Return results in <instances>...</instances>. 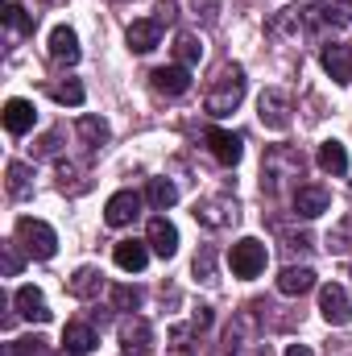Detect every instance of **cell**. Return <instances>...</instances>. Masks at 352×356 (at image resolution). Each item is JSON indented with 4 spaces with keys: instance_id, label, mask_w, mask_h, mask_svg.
Here are the masks:
<instances>
[{
    "instance_id": "obj_16",
    "label": "cell",
    "mask_w": 352,
    "mask_h": 356,
    "mask_svg": "<svg viewBox=\"0 0 352 356\" xmlns=\"http://www.w3.org/2000/svg\"><path fill=\"white\" fill-rule=\"evenodd\" d=\"M33 120H38V112H33L29 99H8V104H4V129H8L13 137H25V133L33 129Z\"/></svg>"
},
{
    "instance_id": "obj_24",
    "label": "cell",
    "mask_w": 352,
    "mask_h": 356,
    "mask_svg": "<svg viewBox=\"0 0 352 356\" xmlns=\"http://www.w3.org/2000/svg\"><path fill=\"white\" fill-rule=\"evenodd\" d=\"M145 199H150V207H154V211H170V207L178 203V186L170 182V178H150Z\"/></svg>"
},
{
    "instance_id": "obj_8",
    "label": "cell",
    "mask_w": 352,
    "mask_h": 356,
    "mask_svg": "<svg viewBox=\"0 0 352 356\" xmlns=\"http://www.w3.org/2000/svg\"><path fill=\"white\" fill-rule=\"evenodd\" d=\"M323 211H332V191H328V186L307 182V186L294 191V216H303V220H319Z\"/></svg>"
},
{
    "instance_id": "obj_9",
    "label": "cell",
    "mask_w": 352,
    "mask_h": 356,
    "mask_svg": "<svg viewBox=\"0 0 352 356\" xmlns=\"http://www.w3.org/2000/svg\"><path fill=\"white\" fill-rule=\"evenodd\" d=\"M120 348H125V356H150V348H154V327L141 315H129L120 323Z\"/></svg>"
},
{
    "instance_id": "obj_33",
    "label": "cell",
    "mask_w": 352,
    "mask_h": 356,
    "mask_svg": "<svg viewBox=\"0 0 352 356\" xmlns=\"http://www.w3.org/2000/svg\"><path fill=\"white\" fill-rule=\"evenodd\" d=\"M13 356H50V344H46L42 336H21V340L13 344Z\"/></svg>"
},
{
    "instance_id": "obj_20",
    "label": "cell",
    "mask_w": 352,
    "mask_h": 356,
    "mask_svg": "<svg viewBox=\"0 0 352 356\" xmlns=\"http://www.w3.org/2000/svg\"><path fill=\"white\" fill-rule=\"evenodd\" d=\"M95 344H99V336L91 332L88 323H67L63 327V353L67 356H88Z\"/></svg>"
},
{
    "instance_id": "obj_22",
    "label": "cell",
    "mask_w": 352,
    "mask_h": 356,
    "mask_svg": "<svg viewBox=\"0 0 352 356\" xmlns=\"http://www.w3.org/2000/svg\"><path fill=\"white\" fill-rule=\"evenodd\" d=\"M150 79H154V88L162 91V95H182V91H191V71L178 67V63L175 67H158Z\"/></svg>"
},
{
    "instance_id": "obj_31",
    "label": "cell",
    "mask_w": 352,
    "mask_h": 356,
    "mask_svg": "<svg viewBox=\"0 0 352 356\" xmlns=\"http://www.w3.org/2000/svg\"><path fill=\"white\" fill-rule=\"evenodd\" d=\"M195 277H199V282H216V249H211V245H203V249L195 253Z\"/></svg>"
},
{
    "instance_id": "obj_39",
    "label": "cell",
    "mask_w": 352,
    "mask_h": 356,
    "mask_svg": "<svg viewBox=\"0 0 352 356\" xmlns=\"http://www.w3.org/2000/svg\"><path fill=\"white\" fill-rule=\"evenodd\" d=\"M75 178H79V166H75V162H58V182H63V186L75 182Z\"/></svg>"
},
{
    "instance_id": "obj_18",
    "label": "cell",
    "mask_w": 352,
    "mask_h": 356,
    "mask_svg": "<svg viewBox=\"0 0 352 356\" xmlns=\"http://www.w3.org/2000/svg\"><path fill=\"white\" fill-rule=\"evenodd\" d=\"M13 302H17V311H21L25 319H33V323H46V319H50V307H46V294H42L38 286H21V290L13 294Z\"/></svg>"
},
{
    "instance_id": "obj_42",
    "label": "cell",
    "mask_w": 352,
    "mask_h": 356,
    "mask_svg": "<svg viewBox=\"0 0 352 356\" xmlns=\"http://www.w3.org/2000/svg\"><path fill=\"white\" fill-rule=\"evenodd\" d=\"M340 4H352V0H340Z\"/></svg>"
},
{
    "instance_id": "obj_4",
    "label": "cell",
    "mask_w": 352,
    "mask_h": 356,
    "mask_svg": "<svg viewBox=\"0 0 352 356\" xmlns=\"http://www.w3.org/2000/svg\"><path fill=\"white\" fill-rule=\"evenodd\" d=\"M195 220H199L203 228L220 232V228H232V224L241 220V207H237L232 195H207V199L195 203Z\"/></svg>"
},
{
    "instance_id": "obj_29",
    "label": "cell",
    "mask_w": 352,
    "mask_h": 356,
    "mask_svg": "<svg viewBox=\"0 0 352 356\" xmlns=\"http://www.w3.org/2000/svg\"><path fill=\"white\" fill-rule=\"evenodd\" d=\"M141 298H145L141 286H129V282H125V286H112V307H116V311H129V315H133V311L141 307Z\"/></svg>"
},
{
    "instance_id": "obj_21",
    "label": "cell",
    "mask_w": 352,
    "mask_h": 356,
    "mask_svg": "<svg viewBox=\"0 0 352 356\" xmlns=\"http://www.w3.org/2000/svg\"><path fill=\"white\" fill-rule=\"evenodd\" d=\"M112 257H116V266L125 273H141L145 261H150V241H120Z\"/></svg>"
},
{
    "instance_id": "obj_13",
    "label": "cell",
    "mask_w": 352,
    "mask_h": 356,
    "mask_svg": "<svg viewBox=\"0 0 352 356\" xmlns=\"http://www.w3.org/2000/svg\"><path fill=\"white\" fill-rule=\"evenodd\" d=\"M79 33L71 29V25H54L50 29V58L54 63H63V67H75L79 63Z\"/></svg>"
},
{
    "instance_id": "obj_5",
    "label": "cell",
    "mask_w": 352,
    "mask_h": 356,
    "mask_svg": "<svg viewBox=\"0 0 352 356\" xmlns=\"http://www.w3.org/2000/svg\"><path fill=\"white\" fill-rule=\"evenodd\" d=\"M290 112H294L290 91H282V88H265L262 91V99H257V120H262L265 129L282 133V129L290 124Z\"/></svg>"
},
{
    "instance_id": "obj_30",
    "label": "cell",
    "mask_w": 352,
    "mask_h": 356,
    "mask_svg": "<svg viewBox=\"0 0 352 356\" xmlns=\"http://www.w3.org/2000/svg\"><path fill=\"white\" fill-rule=\"evenodd\" d=\"M328 249H332V253H352V216H344V220L328 232Z\"/></svg>"
},
{
    "instance_id": "obj_2",
    "label": "cell",
    "mask_w": 352,
    "mask_h": 356,
    "mask_svg": "<svg viewBox=\"0 0 352 356\" xmlns=\"http://www.w3.org/2000/svg\"><path fill=\"white\" fill-rule=\"evenodd\" d=\"M303 175V154L294 145H269L262 158V186L265 191H278L286 186L290 178Z\"/></svg>"
},
{
    "instance_id": "obj_41",
    "label": "cell",
    "mask_w": 352,
    "mask_h": 356,
    "mask_svg": "<svg viewBox=\"0 0 352 356\" xmlns=\"http://www.w3.org/2000/svg\"><path fill=\"white\" fill-rule=\"evenodd\" d=\"M286 356H311V348H303V344H290V348H286Z\"/></svg>"
},
{
    "instance_id": "obj_32",
    "label": "cell",
    "mask_w": 352,
    "mask_h": 356,
    "mask_svg": "<svg viewBox=\"0 0 352 356\" xmlns=\"http://www.w3.org/2000/svg\"><path fill=\"white\" fill-rule=\"evenodd\" d=\"M54 99L79 108V104H83V83H79V79H63V83H54Z\"/></svg>"
},
{
    "instance_id": "obj_12",
    "label": "cell",
    "mask_w": 352,
    "mask_h": 356,
    "mask_svg": "<svg viewBox=\"0 0 352 356\" xmlns=\"http://www.w3.org/2000/svg\"><path fill=\"white\" fill-rule=\"evenodd\" d=\"M145 241H150V249L162 257V261H170L178 253V228L166 220V216H154L150 220V228H145Z\"/></svg>"
},
{
    "instance_id": "obj_3",
    "label": "cell",
    "mask_w": 352,
    "mask_h": 356,
    "mask_svg": "<svg viewBox=\"0 0 352 356\" xmlns=\"http://www.w3.org/2000/svg\"><path fill=\"white\" fill-rule=\"evenodd\" d=\"M17 245H25V253L29 257H38V261H50L54 257V249H58V236H54V228L46 224V220H21L17 224Z\"/></svg>"
},
{
    "instance_id": "obj_28",
    "label": "cell",
    "mask_w": 352,
    "mask_h": 356,
    "mask_svg": "<svg viewBox=\"0 0 352 356\" xmlns=\"http://www.w3.org/2000/svg\"><path fill=\"white\" fill-rule=\"evenodd\" d=\"M175 58H178V67H186V71H191V67L203 58V46H199V38H191V33H178Z\"/></svg>"
},
{
    "instance_id": "obj_6",
    "label": "cell",
    "mask_w": 352,
    "mask_h": 356,
    "mask_svg": "<svg viewBox=\"0 0 352 356\" xmlns=\"http://www.w3.org/2000/svg\"><path fill=\"white\" fill-rule=\"evenodd\" d=\"M265 245L257 241V236H241L237 245H232V253H228V266H232V273L237 277H257L265 269Z\"/></svg>"
},
{
    "instance_id": "obj_10",
    "label": "cell",
    "mask_w": 352,
    "mask_h": 356,
    "mask_svg": "<svg viewBox=\"0 0 352 356\" xmlns=\"http://www.w3.org/2000/svg\"><path fill=\"white\" fill-rule=\"evenodd\" d=\"M137 216H141V195H137V191H116V195L108 199V207H104L108 228H125V224H133Z\"/></svg>"
},
{
    "instance_id": "obj_40",
    "label": "cell",
    "mask_w": 352,
    "mask_h": 356,
    "mask_svg": "<svg viewBox=\"0 0 352 356\" xmlns=\"http://www.w3.org/2000/svg\"><path fill=\"white\" fill-rule=\"evenodd\" d=\"M58 141H63V133H46L42 145H38V154H58Z\"/></svg>"
},
{
    "instance_id": "obj_35",
    "label": "cell",
    "mask_w": 352,
    "mask_h": 356,
    "mask_svg": "<svg viewBox=\"0 0 352 356\" xmlns=\"http://www.w3.org/2000/svg\"><path fill=\"white\" fill-rule=\"evenodd\" d=\"M170 340H175V353L178 356H195V348H191V344H195V327H175V332H170Z\"/></svg>"
},
{
    "instance_id": "obj_37",
    "label": "cell",
    "mask_w": 352,
    "mask_h": 356,
    "mask_svg": "<svg viewBox=\"0 0 352 356\" xmlns=\"http://www.w3.org/2000/svg\"><path fill=\"white\" fill-rule=\"evenodd\" d=\"M21 273V253L17 245H4V277H17Z\"/></svg>"
},
{
    "instance_id": "obj_27",
    "label": "cell",
    "mask_w": 352,
    "mask_h": 356,
    "mask_svg": "<svg viewBox=\"0 0 352 356\" xmlns=\"http://www.w3.org/2000/svg\"><path fill=\"white\" fill-rule=\"evenodd\" d=\"M29 191H33V166L8 162V195H13V199H25Z\"/></svg>"
},
{
    "instance_id": "obj_17",
    "label": "cell",
    "mask_w": 352,
    "mask_h": 356,
    "mask_svg": "<svg viewBox=\"0 0 352 356\" xmlns=\"http://www.w3.org/2000/svg\"><path fill=\"white\" fill-rule=\"evenodd\" d=\"M207 145H211V154H216V162H224V166H237L241 162V137L237 133H228V129H211L207 133Z\"/></svg>"
},
{
    "instance_id": "obj_11",
    "label": "cell",
    "mask_w": 352,
    "mask_h": 356,
    "mask_svg": "<svg viewBox=\"0 0 352 356\" xmlns=\"http://www.w3.org/2000/svg\"><path fill=\"white\" fill-rule=\"evenodd\" d=\"M125 42H129L133 54H150V50L162 46V25H158L154 17H141V21H133V25L125 29Z\"/></svg>"
},
{
    "instance_id": "obj_19",
    "label": "cell",
    "mask_w": 352,
    "mask_h": 356,
    "mask_svg": "<svg viewBox=\"0 0 352 356\" xmlns=\"http://www.w3.org/2000/svg\"><path fill=\"white\" fill-rule=\"evenodd\" d=\"M323 71H328L336 83H352V50L349 46H340V42L323 46Z\"/></svg>"
},
{
    "instance_id": "obj_36",
    "label": "cell",
    "mask_w": 352,
    "mask_h": 356,
    "mask_svg": "<svg viewBox=\"0 0 352 356\" xmlns=\"http://www.w3.org/2000/svg\"><path fill=\"white\" fill-rule=\"evenodd\" d=\"M175 17H178V0H158V17L154 21L166 29V25H175Z\"/></svg>"
},
{
    "instance_id": "obj_23",
    "label": "cell",
    "mask_w": 352,
    "mask_h": 356,
    "mask_svg": "<svg viewBox=\"0 0 352 356\" xmlns=\"http://www.w3.org/2000/svg\"><path fill=\"white\" fill-rule=\"evenodd\" d=\"M67 290H71V298H95L104 290V269H95V266L75 269L71 282H67Z\"/></svg>"
},
{
    "instance_id": "obj_34",
    "label": "cell",
    "mask_w": 352,
    "mask_h": 356,
    "mask_svg": "<svg viewBox=\"0 0 352 356\" xmlns=\"http://www.w3.org/2000/svg\"><path fill=\"white\" fill-rule=\"evenodd\" d=\"M191 4V13L203 21V25H216V17H220V0H186Z\"/></svg>"
},
{
    "instance_id": "obj_14",
    "label": "cell",
    "mask_w": 352,
    "mask_h": 356,
    "mask_svg": "<svg viewBox=\"0 0 352 356\" xmlns=\"http://www.w3.org/2000/svg\"><path fill=\"white\" fill-rule=\"evenodd\" d=\"M0 21L8 29V42H21L25 33H33V13H25V4H17V0L0 4Z\"/></svg>"
},
{
    "instance_id": "obj_26",
    "label": "cell",
    "mask_w": 352,
    "mask_h": 356,
    "mask_svg": "<svg viewBox=\"0 0 352 356\" xmlns=\"http://www.w3.org/2000/svg\"><path fill=\"white\" fill-rule=\"evenodd\" d=\"M319 166H323L328 175H349V154H344V145H340V141H323V145H319Z\"/></svg>"
},
{
    "instance_id": "obj_7",
    "label": "cell",
    "mask_w": 352,
    "mask_h": 356,
    "mask_svg": "<svg viewBox=\"0 0 352 356\" xmlns=\"http://www.w3.org/2000/svg\"><path fill=\"white\" fill-rule=\"evenodd\" d=\"M319 315L332 323V327H344L352 319V298L344 286H336V282H328L323 290H319Z\"/></svg>"
},
{
    "instance_id": "obj_1",
    "label": "cell",
    "mask_w": 352,
    "mask_h": 356,
    "mask_svg": "<svg viewBox=\"0 0 352 356\" xmlns=\"http://www.w3.org/2000/svg\"><path fill=\"white\" fill-rule=\"evenodd\" d=\"M241 99H245V71L241 67H224L220 75H216V83L207 88V112L211 116H228V112H237L241 108Z\"/></svg>"
},
{
    "instance_id": "obj_25",
    "label": "cell",
    "mask_w": 352,
    "mask_h": 356,
    "mask_svg": "<svg viewBox=\"0 0 352 356\" xmlns=\"http://www.w3.org/2000/svg\"><path fill=\"white\" fill-rule=\"evenodd\" d=\"M75 129H79V141H83L88 149H99V145H108V133H112L104 116H79V124H75Z\"/></svg>"
},
{
    "instance_id": "obj_38",
    "label": "cell",
    "mask_w": 352,
    "mask_h": 356,
    "mask_svg": "<svg viewBox=\"0 0 352 356\" xmlns=\"http://www.w3.org/2000/svg\"><path fill=\"white\" fill-rule=\"evenodd\" d=\"M191 327H195V332H207V327H211V311H207V307H199V311L191 315Z\"/></svg>"
},
{
    "instance_id": "obj_15",
    "label": "cell",
    "mask_w": 352,
    "mask_h": 356,
    "mask_svg": "<svg viewBox=\"0 0 352 356\" xmlns=\"http://www.w3.org/2000/svg\"><path fill=\"white\" fill-rule=\"evenodd\" d=\"M278 290H282L286 298H298V294L315 290V269L311 266H286L278 273Z\"/></svg>"
}]
</instances>
